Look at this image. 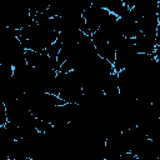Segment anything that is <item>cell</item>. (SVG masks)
<instances>
[{
	"label": "cell",
	"mask_w": 160,
	"mask_h": 160,
	"mask_svg": "<svg viewBox=\"0 0 160 160\" xmlns=\"http://www.w3.org/2000/svg\"><path fill=\"white\" fill-rule=\"evenodd\" d=\"M134 45H135L136 52L144 54V55H155V51L159 48L155 40L149 39L142 34H139L138 36L134 38Z\"/></svg>",
	"instance_id": "obj_1"
}]
</instances>
